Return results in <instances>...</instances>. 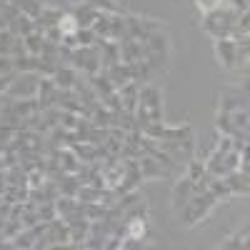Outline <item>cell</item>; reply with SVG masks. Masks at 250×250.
<instances>
[{"label": "cell", "instance_id": "1", "mask_svg": "<svg viewBox=\"0 0 250 250\" xmlns=\"http://www.w3.org/2000/svg\"><path fill=\"white\" fill-rule=\"evenodd\" d=\"M238 18H240V13H238V10L223 5V8H218V10L205 13V18H203V30H205L208 35H210L213 40L230 38V30L235 28Z\"/></svg>", "mask_w": 250, "mask_h": 250}, {"label": "cell", "instance_id": "18", "mask_svg": "<svg viewBox=\"0 0 250 250\" xmlns=\"http://www.w3.org/2000/svg\"><path fill=\"white\" fill-rule=\"evenodd\" d=\"M243 108H248L245 93H240V90H223V93H220V108H218V110L235 113V110H243Z\"/></svg>", "mask_w": 250, "mask_h": 250}, {"label": "cell", "instance_id": "48", "mask_svg": "<svg viewBox=\"0 0 250 250\" xmlns=\"http://www.w3.org/2000/svg\"><path fill=\"white\" fill-rule=\"evenodd\" d=\"M45 170H30L28 173V188H40V185H43L45 183Z\"/></svg>", "mask_w": 250, "mask_h": 250}, {"label": "cell", "instance_id": "13", "mask_svg": "<svg viewBox=\"0 0 250 250\" xmlns=\"http://www.w3.org/2000/svg\"><path fill=\"white\" fill-rule=\"evenodd\" d=\"M193 195H195V183L188 178V175H183V178L175 183V188H173V210L178 213Z\"/></svg>", "mask_w": 250, "mask_h": 250}, {"label": "cell", "instance_id": "9", "mask_svg": "<svg viewBox=\"0 0 250 250\" xmlns=\"http://www.w3.org/2000/svg\"><path fill=\"white\" fill-rule=\"evenodd\" d=\"M53 105H58L60 110H68V113H75V115H88V118H90V113L85 110V105L80 103V98L75 95L73 88H70V90L55 88V93H53Z\"/></svg>", "mask_w": 250, "mask_h": 250}, {"label": "cell", "instance_id": "31", "mask_svg": "<svg viewBox=\"0 0 250 250\" xmlns=\"http://www.w3.org/2000/svg\"><path fill=\"white\" fill-rule=\"evenodd\" d=\"M90 120H93V125H98V128H113L115 125V113L103 105L95 113H90Z\"/></svg>", "mask_w": 250, "mask_h": 250}, {"label": "cell", "instance_id": "23", "mask_svg": "<svg viewBox=\"0 0 250 250\" xmlns=\"http://www.w3.org/2000/svg\"><path fill=\"white\" fill-rule=\"evenodd\" d=\"M8 30H10L13 35H20V38H23V35H28V33L35 30V20L20 13V15H15L13 20H8Z\"/></svg>", "mask_w": 250, "mask_h": 250}, {"label": "cell", "instance_id": "50", "mask_svg": "<svg viewBox=\"0 0 250 250\" xmlns=\"http://www.w3.org/2000/svg\"><path fill=\"white\" fill-rule=\"evenodd\" d=\"M45 40H50V43H60L62 40V33H60V28L58 25H53V28H45Z\"/></svg>", "mask_w": 250, "mask_h": 250}, {"label": "cell", "instance_id": "28", "mask_svg": "<svg viewBox=\"0 0 250 250\" xmlns=\"http://www.w3.org/2000/svg\"><path fill=\"white\" fill-rule=\"evenodd\" d=\"M13 70L15 73H38V55H20L13 58Z\"/></svg>", "mask_w": 250, "mask_h": 250}, {"label": "cell", "instance_id": "52", "mask_svg": "<svg viewBox=\"0 0 250 250\" xmlns=\"http://www.w3.org/2000/svg\"><path fill=\"white\" fill-rule=\"evenodd\" d=\"M5 190H8V178H5V170H0V198L5 195Z\"/></svg>", "mask_w": 250, "mask_h": 250}, {"label": "cell", "instance_id": "51", "mask_svg": "<svg viewBox=\"0 0 250 250\" xmlns=\"http://www.w3.org/2000/svg\"><path fill=\"white\" fill-rule=\"evenodd\" d=\"M13 73V58L10 55H0V75Z\"/></svg>", "mask_w": 250, "mask_h": 250}, {"label": "cell", "instance_id": "10", "mask_svg": "<svg viewBox=\"0 0 250 250\" xmlns=\"http://www.w3.org/2000/svg\"><path fill=\"white\" fill-rule=\"evenodd\" d=\"M95 45L100 50V70L105 73L108 68H113L115 62H120V45L115 40H108V38H98Z\"/></svg>", "mask_w": 250, "mask_h": 250}, {"label": "cell", "instance_id": "35", "mask_svg": "<svg viewBox=\"0 0 250 250\" xmlns=\"http://www.w3.org/2000/svg\"><path fill=\"white\" fill-rule=\"evenodd\" d=\"M90 30L95 33V38H108V30H110V13H100Z\"/></svg>", "mask_w": 250, "mask_h": 250}, {"label": "cell", "instance_id": "5", "mask_svg": "<svg viewBox=\"0 0 250 250\" xmlns=\"http://www.w3.org/2000/svg\"><path fill=\"white\" fill-rule=\"evenodd\" d=\"M160 90L155 85H150V83H143L140 85V100H138V108L148 113L150 123H163V108H160Z\"/></svg>", "mask_w": 250, "mask_h": 250}, {"label": "cell", "instance_id": "2", "mask_svg": "<svg viewBox=\"0 0 250 250\" xmlns=\"http://www.w3.org/2000/svg\"><path fill=\"white\" fill-rule=\"evenodd\" d=\"M215 205H218V198H215L210 190L195 193V195L178 210V213H180V223H183V225H195V223L205 220L208 213H210Z\"/></svg>", "mask_w": 250, "mask_h": 250}, {"label": "cell", "instance_id": "40", "mask_svg": "<svg viewBox=\"0 0 250 250\" xmlns=\"http://www.w3.org/2000/svg\"><path fill=\"white\" fill-rule=\"evenodd\" d=\"M58 28H60V33L62 35H70V33H78V20L73 18V13H65L60 18V23H58Z\"/></svg>", "mask_w": 250, "mask_h": 250}, {"label": "cell", "instance_id": "32", "mask_svg": "<svg viewBox=\"0 0 250 250\" xmlns=\"http://www.w3.org/2000/svg\"><path fill=\"white\" fill-rule=\"evenodd\" d=\"M33 245H35V235H33L30 228H23V230L13 238V250H33Z\"/></svg>", "mask_w": 250, "mask_h": 250}, {"label": "cell", "instance_id": "16", "mask_svg": "<svg viewBox=\"0 0 250 250\" xmlns=\"http://www.w3.org/2000/svg\"><path fill=\"white\" fill-rule=\"evenodd\" d=\"M138 168H140V175L143 180H155V178H165L170 170L163 168V165L153 158V155H140L138 158Z\"/></svg>", "mask_w": 250, "mask_h": 250}, {"label": "cell", "instance_id": "11", "mask_svg": "<svg viewBox=\"0 0 250 250\" xmlns=\"http://www.w3.org/2000/svg\"><path fill=\"white\" fill-rule=\"evenodd\" d=\"M120 62H138L145 60V40H133V38H120Z\"/></svg>", "mask_w": 250, "mask_h": 250}, {"label": "cell", "instance_id": "37", "mask_svg": "<svg viewBox=\"0 0 250 250\" xmlns=\"http://www.w3.org/2000/svg\"><path fill=\"white\" fill-rule=\"evenodd\" d=\"M203 173H205V160H200V158H195V155H193L190 160H188V173H185V175L195 183Z\"/></svg>", "mask_w": 250, "mask_h": 250}, {"label": "cell", "instance_id": "36", "mask_svg": "<svg viewBox=\"0 0 250 250\" xmlns=\"http://www.w3.org/2000/svg\"><path fill=\"white\" fill-rule=\"evenodd\" d=\"M83 3H88L90 8H95L100 13H123V8L115 3V0H83Z\"/></svg>", "mask_w": 250, "mask_h": 250}, {"label": "cell", "instance_id": "20", "mask_svg": "<svg viewBox=\"0 0 250 250\" xmlns=\"http://www.w3.org/2000/svg\"><path fill=\"white\" fill-rule=\"evenodd\" d=\"M70 13H73V18L78 20V30H80V28H93V23H95L98 15H100V10L90 8L88 3H80V5H75Z\"/></svg>", "mask_w": 250, "mask_h": 250}, {"label": "cell", "instance_id": "15", "mask_svg": "<svg viewBox=\"0 0 250 250\" xmlns=\"http://www.w3.org/2000/svg\"><path fill=\"white\" fill-rule=\"evenodd\" d=\"M105 75H108V80L113 83V88L118 90V88H123V85H125V83L135 80V68L130 65V62H115L113 68H108V70H105Z\"/></svg>", "mask_w": 250, "mask_h": 250}, {"label": "cell", "instance_id": "30", "mask_svg": "<svg viewBox=\"0 0 250 250\" xmlns=\"http://www.w3.org/2000/svg\"><path fill=\"white\" fill-rule=\"evenodd\" d=\"M125 35V13H110V30H108V40H118Z\"/></svg>", "mask_w": 250, "mask_h": 250}, {"label": "cell", "instance_id": "12", "mask_svg": "<svg viewBox=\"0 0 250 250\" xmlns=\"http://www.w3.org/2000/svg\"><path fill=\"white\" fill-rule=\"evenodd\" d=\"M215 55L225 70H235V55H238V43L230 38L215 40Z\"/></svg>", "mask_w": 250, "mask_h": 250}, {"label": "cell", "instance_id": "24", "mask_svg": "<svg viewBox=\"0 0 250 250\" xmlns=\"http://www.w3.org/2000/svg\"><path fill=\"white\" fill-rule=\"evenodd\" d=\"M70 148H73V153L78 155L80 163H95V160H100V158H98V145H93V143H88V140L75 143V145H70Z\"/></svg>", "mask_w": 250, "mask_h": 250}, {"label": "cell", "instance_id": "33", "mask_svg": "<svg viewBox=\"0 0 250 250\" xmlns=\"http://www.w3.org/2000/svg\"><path fill=\"white\" fill-rule=\"evenodd\" d=\"M215 128L220 135H228L230 138L235 133V125H233V115L230 113H225V110H218V120H215Z\"/></svg>", "mask_w": 250, "mask_h": 250}, {"label": "cell", "instance_id": "53", "mask_svg": "<svg viewBox=\"0 0 250 250\" xmlns=\"http://www.w3.org/2000/svg\"><path fill=\"white\" fill-rule=\"evenodd\" d=\"M3 3H13V0H3Z\"/></svg>", "mask_w": 250, "mask_h": 250}, {"label": "cell", "instance_id": "46", "mask_svg": "<svg viewBox=\"0 0 250 250\" xmlns=\"http://www.w3.org/2000/svg\"><path fill=\"white\" fill-rule=\"evenodd\" d=\"M103 105H105L108 110H113V113H120V110H123V103H120V93L115 90V93H110L108 98H103Z\"/></svg>", "mask_w": 250, "mask_h": 250}, {"label": "cell", "instance_id": "44", "mask_svg": "<svg viewBox=\"0 0 250 250\" xmlns=\"http://www.w3.org/2000/svg\"><path fill=\"white\" fill-rule=\"evenodd\" d=\"M20 230H23V223H20V220H13V218H8V223H5V228H3V230H0V233H3L8 240H13Z\"/></svg>", "mask_w": 250, "mask_h": 250}, {"label": "cell", "instance_id": "26", "mask_svg": "<svg viewBox=\"0 0 250 250\" xmlns=\"http://www.w3.org/2000/svg\"><path fill=\"white\" fill-rule=\"evenodd\" d=\"M125 235L138 238V240L148 238V223H145V218H130V220H125Z\"/></svg>", "mask_w": 250, "mask_h": 250}, {"label": "cell", "instance_id": "8", "mask_svg": "<svg viewBox=\"0 0 250 250\" xmlns=\"http://www.w3.org/2000/svg\"><path fill=\"white\" fill-rule=\"evenodd\" d=\"M155 30H160V25L155 23V20H145V18H135V15H125V35H123V38L145 40L148 35H153Z\"/></svg>", "mask_w": 250, "mask_h": 250}, {"label": "cell", "instance_id": "41", "mask_svg": "<svg viewBox=\"0 0 250 250\" xmlns=\"http://www.w3.org/2000/svg\"><path fill=\"white\" fill-rule=\"evenodd\" d=\"M78 118L80 115H75V113H68V110H60V120H58V128H62V130H75V125H78Z\"/></svg>", "mask_w": 250, "mask_h": 250}, {"label": "cell", "instance_id": "49", "mask_svg": "<svg viewBox=\"0 0 250 250\" xmlns=\"http://www.w3.org/2000/svg\"><path fill=\"white\" fill-rule=\"evenodd\" d=\"M15 75H18L15 70H13V73H5V75H0V95H5V93H8L10 83L15 80Z\"/></svg>", "mask_w": 250, "mask_h": 250}, {"label": "cell", "instance_id": "47", "mask_svg": "<svg viewBox=\"0 0 250 250\" xmlns=\"http://www.w3.org/2000/svg\"><path fill=\"white\" fill-rule=\"evenodd\" d=\"M195 5L203 10V13H210V10H218L225 5V0H195Z\"/></svg>", "mask_w": 250, "mask_h": 250}, {"label": "cell", "instance_id": "38", "mask_svg": "<svg viewBox=\"0 0 250 250\" xmlns=\"http://www.w3.org/2000/svg\"><path fill=\"white\" fill-rule=\"evenodd\" d=\"M38 218H40V220H45V223L55 220V218H58L55 200H45V203H40V205H38Z\"/></svg>", "mask_w": 250, "mask_h": 250}, {"label": "cell", "instance_id": "45", "mask_svg": "<svg viewBox=\"0 0 250 250\" xmlns=\"http://www.w3.org/2000/svg\"><path fill=\"white\" fill-rule=\"evenodd\" d=\"M15 133H18V128H13V125L5 123V120H0V143L8 145V143L15 138Z\"/></svg>", "mask_w": 250, "mask_h": 250}, {"label": "cell", "instance_id": "25", "mask_svg": "<svg viewBox=\"0 0 250 250\" xmlns=\"http://www.w3.org/2000/svg\"><path fill=\"white\" fill-rule=\"evenodd\" d=\"M58 163H60V170L62 173H78V168H80V160L73 153V148H62L58 153Z\"/></svg>", "mask_w": 250, "mask_h": 250}, {"label": "cell", "instance_id": "19", "mask_svg": "<svg viewBox=\"0 0 250 250\" xmlns=\"http://www.w3.org/2000/svg\"><path fill=\"white\" fill-rule=\"evenodd\" d=\"M53 93H55V83H53V78H43V75H40V85H38V95H35L40 113L48 110V108L53 105Z\"/></svg>", "mask_w": 250, "mask_h": 250}, {"label": "cell", "instance_id": "4", "mask_svg": "<svg viewBox=\"0 0 250 250\" xmlns=\"http://www.w3.org/2000/svg\"><path fill=\"white\" fill-rule=\"evenodd\" d=\"M70 68H75L80 75H95L100 73V50L98 45H88V48H75L73 50V62Z\"/></svg>", "mask_w": 250, "mask_h": 250}, {"label": "cell", "instance_id": "34", "mask_svg": "<svg viewBox=\"0 0 250 250\" xmlns=\"http://www.w3.org/2000/svg\"><path fill=\"white\" fill-rule=\"evenodd\" d=\"M78 208V200L75 198H68V195H58L55 198V210H58V218H65L70 215L73 210Z\"/></svg>", "mask_w": 250, "mask_h": 250}, {"label": "cell", "instance_id": "14", "mask_svg": "<svg viewBox=\"0 0 250 250\" xmlns=\"http://www.w3.org/2000/svg\"><path fill=\"white\" fill-rule=\"evenodd\" d=\"M140 85H143L140 80H130V83H125L123 88H118L120 103H123V110L125 113H135L138 100H140Z\"/></svg>", "mask_w": 250, "mask_h": 250}, {"label": "cell", "instance_id": "39", "mask_svg": "<svg viewBox=\"0 0 250 250\" xmlns=\"http://www.w3.org/2000/svg\"><path fill=\"white\" fill-rule=\"evenodd\" d=\"M208 190H210L218 200L230 198V190H228V185H225V180H223V178H213V180H210V185H208Z\"/></svg>", "mask_w": 250, "mask_h": 250}, {"label": "cell", "instance_id": "7", "mask_svg": "<svg viewBox=\"0 0 250 250\" xmlns=\"http://www.w3.org/2000/svg\"><path fill=\"white\" fill-rule=\"evenodd\" d=\"M8 145L15 153H45V135L35 130H18Z\"/></svg>", "mask_w": 250, "mask_h": 250}, {"label": "cell", "instance_id": "22", "mask_svg": "<svg viewBox=\"0 0 250 250\" xmlns=\"http://www.w3.org/2000/svg\"><path fill=\"white\" fill-rule=\"evenodd\" d=\"M248 238H250V230H248V225H243L238 233H233L230 238H225V240H220V245L218 248H225V250H245L250 243H248Z\"/></svg>", "mask_w": 250, "mask_h": 250}, {"label": "cell", "instance_id": "21", "mask_svg": "<svg viewBox=\"0 0 250 250\" xmlns=\"http://www.w3.org/2000/svg\"><path fill=\"white\" fill-rule=\"evenodd\" d=\"M78 70L75 68H70V65H60L58 70H55V75H53V83H55V88H60V90H70L73 88V83L78 80Z\"/></svg>", "mask_w": 250, "mask_h": 250}, {"label": "cell", "instance_id": "3", "mask_svg": "<svg viewBox=\"0 0 250 250\" xmlns=\"http://www.w3.org/2000/svg\"><path fill=\"white\" fill-rule=\"evenodd\" d=\"M58 245H70V228L62 218H55L48 223V230L35 240L33 250H45V248H58Z\"/></svg>", "mask_w": 250, "mask_h": 250}, {"label": "cell", "instance_id": "42", "mask_svg": "<svg viewBox=\"0 0 250 250\" xmlns=\"http://www.w3.org/2000/svg\"><path fill=\"white\" fill-rule=\"evenodd\" d=\"M108 135H110V128H98V125H93L90 133H88V143H93V145H103V143L108 140Z\"/></svg>", "mask_w": 250, "mask_h": 250}, {"label": "cell", "instance_id": "27", "mask_svg": "<svg viewBox=\"0 0 250 250\" xmlns=\"http://www.w3.org/2000/svg\"><path fill=\"white\" fill-rule=\"evenodd\" d=\"M23 43H25V53L28 55H40V50H43V43H45V35L40 30H33L28 35H23Z\"/></svg>", "mask_w": 250, "mask_h": 250}, {"label": "cell", "instance_id": "43", "mask_svg": "<svg viewBox=\"0 0 250 250\" xmlns=\"http://www.w3.org/2000/svg\"><path fill=\"white\" fill-rule=\"evenodd\" d=\"M75 38H78V48H88V45H95V33L90 30V28H80L78 33H75Z\"/></svg>", "mask_w": 250, "mask_h": 250}, {"label": "cell", "instance_id": "17", "mask_svg": "<svg viewBox=\"0 0 250 250\" xmlns=\"http://www.w3.org/2000/svg\"><path fill=\"white\" fill-rule=\"evenodd\" d=\"M223 180H225V185H228V190H230V195H248V193H250V175H248V173L230 170Z\"/></svg>", "mask_w": 250, "mask_h": 250}, {"label": "cell", "instance_id": "29", "mask_svg": "<svg viewBox=\"0 0 250 250\" xmlns=\"http://www.w3.org/2000/svg\"><path fill=\"white\" fill-rule=\"evenodd\" d=\"M13 5H15L20 13H23V15L33 18V20H38L40 13H43V5H40V0H13Z\"/></svg>", "mask_w": 250, "mask_h": 250}, {"label": "cell", "instance_id": "6", "mask_svg": "<svg viewBox=\"0 0 250 250\" xmlns=\"http://www.w3.org/2000/svg\"><path fill=\"white\" fill-rule=\"evenodd\" d=\"M38 85H40V75L38 73H18L15 80L8 88V98L23 100V98H35L38 95Z\"/></svg>", "mask_w": 250, "mask_h": 250}]
</instances>
